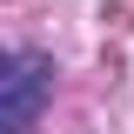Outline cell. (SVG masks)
I'll return each mask as SVG.
<instances>
[{
	"label": "cell",
	"instance_id": "obj_1",
	"mask_svg": "<svg viewBox=\"0 0 134 134\" xmlns=\"http://www.w3.org/2000/svg\"><path fill=\"white\" fill-rule=\"evenodd\" d=\"M47 94H54V60L47 54H34V47L7 54V67H0V134H34Z\"/></svg>",
	"mask_w": 134,
	"mask_h": 134
}]
</instances>
